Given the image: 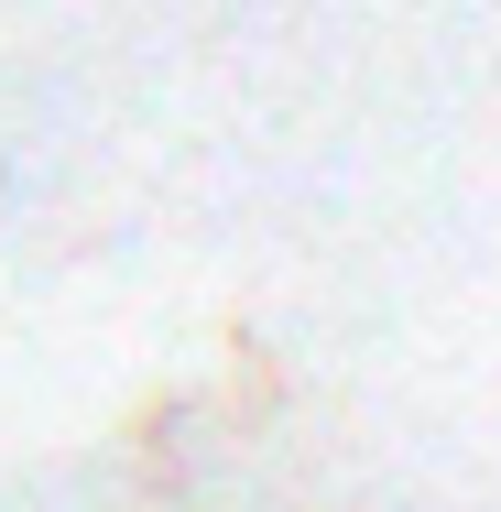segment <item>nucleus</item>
Returning a JSON list of instances; mask_svg holds the SVG:
<instances>
[]
</instances>
